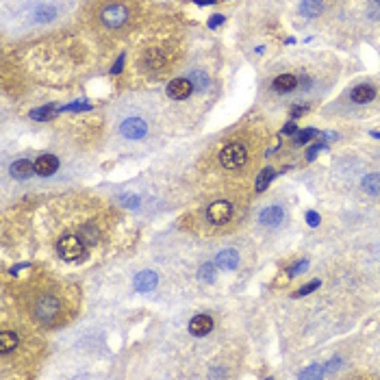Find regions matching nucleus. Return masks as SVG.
<instances>
[{"mask_svg":"<svg viewBox=\"0 0 380 380\" xmlns=\"http://www.w3.org/2000/svg\"><path fill=\"white\" fill-rule=\"evenodd\" d=\"M248 161V150L242 144H228L224 150L219 152V163L226 170H237Z\"/></svg>","mask_w":380,"mask_h":380,"instance_id":"nucleus-1","label":"nucleus"},{"mask_svg":"<svg viewBox=\"0 0 380 380\" xmlns=\"http://www.w3.org/2000/svg\"><path fill=\"white\" fill-rule=\"evenodd\" d=\"M100 20H103L105 26L109 29H119V26H124L128 22V9L124 5H107L103 9V13H100Z\"/></svg>","mask_w":380,"mask_h":380,"instance_id":"nucleus-2","label":"nucleus"},{"mask_svg":"<svg viewBox=\"0 0 380 380\" xmlns=\"http://www.w3.org/2000/svg\"><path fill=\"white\" fill-rule=\"evenodd\" d=\"M57 250H59V256L66 258V261H78V258L85 256V246H83L81 239L74 235L63 237L57 244Z\"/></svg>","mask_w":380,"mask_h":380,"instance_id":"nucleus-3","label":"nucleus"},{"mask_svg":"<svg viewBox=\"0 0 380 380\" xmlns=\"http://www.w3.org/2000/svg\"><path fill=\"white\" fill-rule=\"evenodd\" d=\"M57 313H59V302L54 295H42L39 300H37L35 304V315L39 317L42 322H50L57 317Z\"/></svg>","mask_w":380,"mask_h":380,"instance_id":"nucleus-4","label":"nucleus"},{"mask_svg":"<svg viewBox=\"0 0 380 380\" xmlns=\"http://www.w3.org/2000/svg\"><path fill=\"white\" fill-rule=\"evenodd\" d=\"M119 133H122L126 139H142L148 133V124L142 117H128L122 122V126H119Z\"/></svg>","mask_w":380,"mask_h":380,"instance_id":"nucleus-5","label":"nucleus"},{"mask_svg":"<svg viewBox=\"0 0 380 380\" xmlns=\"http://www.w3.org/2000/svg\"><path fill=\"white\" fill-rule=\"evenodd\" d=\"M233 215V207L228 205V202L219 200V202H213V205L207 209V217L213 222V224H226Z\"/></svg>","mask_w":380,"mask_h":380,"instance_id":"nucleus-6","label":"nucleus"},{"mask_svg":"<svg viewBox=\"0 0 380 380\" xmlns=\"http://www.w3.org/2000/svg\"><path fill=\"white\" fill-rule=\"evenodd\" d=\"M193 91V83L189 78H174L168 85V96L174 100H185Z\"/></svg>","mask_w":380,"mask_h":380,"instance_id":"nucleus-7","label":"nucleus"},{"mask_svg":"<svg viewBox=\"0 0 380 380\" xmlns=\"http://www.w3.org/2000/svg\"><path fill=\"white\" fill-rule=\"evenodd\" d=\"M213 330V319L209 315H196L191 322H189V332L193 337H205Z\"/></svg>","mask_w":380,"mask_h":380,"instance_id":"nucleus-8","label":"nucleus"},{"mask_svg":"<svg viewBox=\"0 0 380 380\" xmlns=\"http://www.w3.org/2000/svg\"><path fill=\"white\" fill-rule=\"evenodd\" d=\"M57 170H59V161H57V156H52V154H44L35 161V172L39 176H50Z\"/></svg>","mask_w":380,"mask_h":380,"instance_id":"nucleus-9","label":"nucleus"},{"mask_svg":"<svg viewBox=\"0 0 380 380\" xmlns=\"http://www.w3.org/2000/svg\"><path fill=\"white\" fill-rule=\"evenodd\" d=\"M156 283H159L156 274L146 270V272H142V274H137V278H135V289H137L139 293H148V291L154 289Z\"/></svg>","mask_w":380,"mask_h":380,"instance_id":"nucleus-10","label":"nucleus"},{"mask_svg":"<svg viewBox=\"0 0 380 380\" xmlns=\"http://www.w3.org/2000/svg\"><path fill=\"white\" fill-rule=\"evenodd\" d=\"M285 213L281 207H267L261 211V215H258V222H261L263 226H278L283 222Z\"/></svg>","mask_w":380,"mask_h":380,"instance_id":"nucleus-11","label":"nucleus"},{"mask_svg":"<svg viewBox=\"0 0 380 380\" xmlns=\"http://www.w3.org/2000/svg\"><path fill=\"white\" fill-rule=\"evenodd\" d=\"M350 98L354 100L356 105H367V103H372V100L376 98V89L372 85H358V87L352 89Z\"/></svg>","mask_w":380,"mask_h":380,"instance_id":"nucleus-12","label":"nucleus"},{"mask_svg":"<svg viewBox=\"0 0 380 380\" xmlns=\"http://www.w3.org/2000/svg\"><path fill=\"white\" fill-rule=\"evenodd\" d=\"M215 265L219 267V270H235V267L239 265V254L237 250H224V252H219L217 258H215Z\"/></svg>","mask_w":380,"mask_h":380,"instance_id":"nucleus-13","label":"nucleus"},{"mask_svg":"<svg viewBox=\"0 0 380 380\" xmlns=\"http://www.w3.org/2000/svg\"><path fill=\"white\" fill-rule=\"evenodd\" d=\"M272 87L276 91H281V94H287V91H293L295 87H298V78H295L293 74H281L278 78H274Z\"/></svg>","mask_w":380,"mask_h":380,"instance_id":"nucleus-14","label":"nucleus"},{"mask_svg":"<svg viewBox=\"0 0 380 380\" xmlns=\"http://www.w3.org/2000/svg\"><path fill=\"white\" fill-rule=\"evenodd\" d=\"M35 172V163H31L29 159H20L11 165V176L13 178H26Z\"/></svg>","mask_w":380,"mask_h":380,"instance_id":"nucleus-15","label":"nucleus"},{"mask_svg":"<svg viewBox=\"0 0 380 380\" xmlns=\"http://www.w3.org/2000/svg\"><path fill=\"white\" fill-rule=\"evenodd\" d=\"M17 348V337H15V332L11 330H3L0 332V352L3 354H9L11 350Z\"/></svg>","mask_w":380,"mask_h":380,"instance_id":"nucleus-16","label":"nucleus"},{"mask_svg":"<svg viewBox=\"0 0 380 380\" xmlns=\"http://www.w3.org/2000/svg\"><path fill=\"white\" fill-rule=\"evenodd\" d=\"M361 185H363V191H367L369 196H378V193H380V174L378 172L367 174Z\"/></svg>","mask_w":380,"mask_h":380,"instance_id":"nucleus-17","label":"nucleus"},{"mask_svg":"<svg viewBox=\"0 0 380 380\" xmlns=\"http://www.w3.org/2000/svg\"><path fill=\"white\" fill-rule=\"evenodd\" d=\"M322 9L324 7H322L319 0H304L302 7H300V11H302L304 17H317L322 13Z\"/></svg>","mask_w":380,"mask_h":380,"instance_id":"nucleus-18","label":"nucleus"},{"mask_svg":"<svg viewBox=\"0 0 380 380\" xmlns=\"http://www.w3.org/2000/svg\"><path fill=\"white\" fill-rule=\"evenodd\" d=\"M54 15H57V11H54L52 7H48V5H39L33 11V17H35L37 22H50Z\"/></svg>","mask_w":380,"mask_h":380,"instance_id":"nucleus-19","label":"nucleus"},{"mask_svg":"<svg viewBox=\"0 0 380 380\" xmlns=\"http://www.w3.org/2000/svg\"><path fill=\"white\" fill-rule=\"evenodd\" d=\"M144 63H146L148 70H159V68L163 66V57H161V54L156 52V50H150V52H146Z\"/></svg>","mask_w":380,"mask_h":380,"instance_id":"nucleus-20","label":"nucleus"},{"mask_svg":"<svg viewBox=\"0 0 380 380\" xmlns=\"http://www.w3.org/2000/svg\"><path fill=\"white\" fill-rule=\"evenodd\" d=\"M189 81L193 83V87H198V89H207L209 87V76L202 70H193L189 74Z\"/></svg>","mask_w":380,"mask_h":380,"instance_id":"nucleus-21","label":"nucleus"},{"mask_svg":"<svg viewBox=\"0 0 380 380\" xmlns=\"http://www.w3.org/2000/svg\"><path fill=\"white\" fill-rule=\"evenodd\" d=\"M274 178V170L270 168H265L261 174H258V178H256V191H265L267 189V185H270V181Z\"/></svg>","mask_w":380,"mask_h":380,"instance_id":"nucleus-22","label":"nucleus"},{"mask_svg":"<svg viewBox=\"0 0 380 380\" xmlns=\"http://www.w3.org/2000/svg\"><path fill=\"white\" fill-rule=\"evenodd\" d=\"M54 115V107H44V109H35L33 111V113H31V117L33 119H39V122H46V119H48V117H52Z\"/></svg>","mask_w":380,"mask_h":380,"instance_id":"nucleus-23","label":"nucleus"},{"mask_svg":"<svg viewBox=\"0 0 380 380\" xmlns=\"http://www.w3.org/2000/svg\"><path fill=\"white\" fill-rule=\"evenodd\" d=\"M313 137H317V131H315V128H304V131H300L298 135H295V144H298V146L309 144Z\"/></svg>","mask_w":380,"mask_h":380,"instance_id":"nucleus-24","label":"nucleus"},{"mask_svg":"<svg viewBox=\"0 0 380 380\" xmlns=\"http://www.w3.org/2000/svg\"><path fill=\"white\" fill-rule=\"evenodd\" d=\"M200 281H205V283H213V281H215V265H202L200 267Z\"/></svg>","mask_w":380,"mask_h":380,"instance_id":"nucleus-25","label":"nucleus"},{"mask_svg":"<svg viewBox=\"0 0 380 380\" xmlns=\"http://www.w3.org/2000/svg\"><path fill=\"white\" fill-rule=\"evenodd\" d=\"M324 376V369L319 365H311L309 369H304L300 374V378H322Z\"/></svg>","mask_w":380,"mask_h":380,"instance_id":"nucleus-26","label":"nucleus"},{"mask_svg":"<svg viewBox=\"0 0 380 380\" xmlns=\"http://www.w3.org/2000/svg\"><path fill=\"white\" fill-rule=\"evenodd\" d=\"M317 287H319V281H313V283H307V285H304V287H302V289H298V291H295V298H302V295H307V293H311L313 289H317Z\"/></svg>","mask_w":380,"mask_h":380,"instance_id":"nucleus-27","label":"nucleus"},{"mask_svg":"<svg viewBox=\"0 0 380 380\" xmlns=\"http://www.w3.org/2000/svg\"><path fill=\"white\" fill-rule=\"evenodd\" d=\"M324 148H326L324 144H315L313 148H309V152H307V159H309V161H313V159H315V154H317L319 150H324Z\"/></svg>","mask_w":380,"mask_h":380,"instance_id":"nucleus-28","label":"nucleus"},{"mask_svg":"<svg viewBox=\"0 0 380 380\" xmlns=\"http://www.w3.org/2000/svg\"><path fill=\"white\" fill-rule=\"evenodd\" d=\"M307 222H309L311 226H317V224H319V215H317L315 211H309V213H307Z\"/></svg>","mask_w":380,"mask_h":380,"instance_id":"nucleus-29","label":"nucleus"},{"mask_svg":"<svg viewBox=\"0 0 380 380\" xmlns=\"http://www.w3.org/2000/svg\"><path fill=\"white\" fill-rule=\"evenodd\" d=\"M307 265H309V261H300L298 265H295V267H291V276H295V274H300V272H304V270H307Z\"/></svg>","mask_w":380,"mask_h":380,"instance_id":"nucleus-30","label":"nucleus"},{"mask_svg":"<svg viewBox=\"0 0 380 380\" xmlns=\"http://www.w3.org/2000/svg\"><path fill=\"white\" fill-rule=\"evenodd\" d=\"M309 109H311L309 105H304V107H295V109L291 111V115H293V117H300V115H304V113H309Z\"/></svg>","mask_w":380,"mask_h":380,"instance_id":"nucleus-31","label":"nucleus"},{"mask_svg":"<svg viewBox=\"0 0 380 380\" xmlns=\"http://www.w3.org/2000/svg\"><path fill=\"white\" fill-rule=\"evenodd\" d=\"M122 205H126V207H137L139 200H137V196H126V198H122Z\"/></svg>","mask_w":380,"mask_h":380,"instance_id":"nucleus-32","label":"nucleus"},{"mask_svg":"<svg viewBox=\"0 0 380 380\" xmlns=\"http://www.w3.org/2000/svg\"><path fill=\"white\" fill-rule=\"evenodd\" d=\"M81 109H89L87 103H74V105H68L66 111H81Z\"/></svg>","mask_w":380,"mask_h":380,"instance_id":"nucleus-33","label":"nucleus"},{"mask_svg":"<svg viewBox=\"0 0 380 380\" xmlns=\"http://www.w3.org/2000/svg\"><path fill=\"white\" fill-rule=\"evenodd\" d=\"M222 22H224V15H213V20L209 22V26H211V29H215V26L222 24Z\"/></svg>","mask_w":380,"mask_h":380,"instance_id":"nucleus-34","label":"nucleus"},{"mask_svg":"<svg viewBox=\"0 0 380 380\" xmlns=\"http://www.w3.org/2000/svg\"><path fill=\"white\" fill-rule=\"evenodd\" d=\"M283 133H285V135H291V133H295V122H289V124H287V126L283 128Z\"/></svg>","mask_w":380,"mask_h":380,"instance_id":"nucleus-35","label":"nucleus"},{"mask_svg":"<svg viewBox=\"0 0 380 380\" xmlns=\"http://www.w3.org/2000/svg\"><path fill=\"white\" fill-rule=\"evenodd\" d=\"M122 63H124V57H119V59H117V63L113 66V70H111V72H113V74H117L119 70H122Z\"/></svg>","mask_w":380,"mask_h":380,"instance_id":"nucleus-36","label":"nucleus"},{"mask_svg":"<svg viewBox=\"0 0 380 380\" xmlns=\"http://www.w3.org/2000/svg\"><path fill=\"white\" fill-rule=\"evenodd\" d=\"M196 3H198V5H213L215 0H196Z\"/></svg>","mask_w":380,"mask_h":380,"instance_id":"nucleus-37","label":"nucleus"},{"mask_svg":"<svg viewBox=\"0 0 380 380\" xmlns=\"http://www.w3.org/2000/svg\"><path fill=\"white\" fill-rule=\"evenodd\" d=\"M374 3H376V5H380V0H374Z\"/></svg>","mask_w":380,"mask_h":380,"instance_id":"nucleus-38","label":"nucleus"},{"mask_svg":"<svg viewBox=\"0 0 380 380\" xmlns=\"http://www.w3.org/2000/svg\"><path fill=\"white\" fill-rule=\"evenodd\" d=\"M374 135H376V137H380V133H374Z\"/></svg>","mask_w":380,"mask_h":380,"instance_id":"nucleus-39","label":"nucleus"}]
</instances>
